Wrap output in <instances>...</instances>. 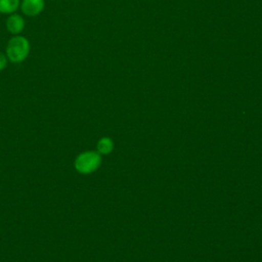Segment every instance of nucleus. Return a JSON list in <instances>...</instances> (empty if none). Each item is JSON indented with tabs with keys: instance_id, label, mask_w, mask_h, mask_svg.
Wrapping results in <instances>:
<instances>
[{
	"instance_id": "1",
	"label": "nucleus",
	"mask_w": 262,
	"mask_h": 262,
	"mask_svg": "<svg viewBox=\"0 0 262 262\" xmlns=\"http://www.w3.org/2000/svg\"><path fill=\"white\" fill-rule=\"evenodd\" d=\"M30 53V42L24 36L15 35L12 37L6 46V56L11 62L24 61Z\"/></svg>"
},
{
	"instance_id": "2",
	"label": "nucleus",
	"mask_w": 262,
	"mask_h": 262,
	"mask_svg": "<svg viewBox=\"0 0 262 262\" xmlns=\"http://www.w3.org/2000/svg\"><path fill=\"white\" fill-rule=\"evenodd\" d=\"M100 163L98 154L88 151L80 155L76 160V169L81 173H89L95 170Z\"/></svg>"
},
{
	"instance_id": "3",
	"label": "nucleus",
	"mask_w": 262,
	"mask_h": 262,
	"mask_svg": "<svg viewBox=\"0 0 262 262\" xmlns=\"http://www.w3.org/2000/svg\"><path fill=\"white\" fill-rule=\"evenodd\" d=\"M44 5V0H23L20 9L27 16H36L43 11Z\"/></svg>"
},
{
	"instance_id": "4",
	"label": "nucleus",
	"mask_w": 262,
	"mask_h": 262,
	"mask_svg": "<svg viewBox=\"0 0 262 262\" xmlns=\"http://www.w3.org/2000/svg\"><path fill=\"white\" fill-rule=\"evenodd\" d=\"M25 28V20L19 14H11L6 20V29L12 35L19 34Z\"/></svg>"
},
{
	"instance_id": "5",
	"label": "nucleus",
	"mask_w": 262,
	"mask_h": 262,
	"mask_svg": "<svg viewBox=\"0 0 262 262\" xmlns=\"http://www.w3.org/2000/svg\"><path fill=\"white\" fill-rule=\"evenodd\" d=\"M19 5V0H0V13L14 12Z\"/></svg>"
},
{
	"instance_id": "6",
	"label": "nucleus",
	"mask_w": 262,
	"mask_h": 262,
	"mask_svg": "<svg viewBox=\"0 0 262 262\" xmlns=\"http://www.w3.org/2000/svg\"><path fill=\"white\" fill-rule=\"evenodd\" d=\"M112 147H113V144L108 138H102L98 142V150L102 154H107L108 151H111Z\"/></svg>"
},
{
	"instance_id": "7",
	"label": "nucleus",
	"mask_w": 262,
	"mask_h": 262,
	"mask_svg": "<svg viewBox=\"0 0 262 262\" xmlns=\"http://www.w3.org/2000/svg\"><path fill=\"white\" fill-rule=\"evenodd\" d=\"M7 67V56L0 52V71H3Z\"/></svg>"
}]
</instances>
